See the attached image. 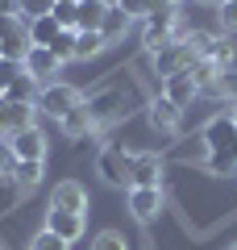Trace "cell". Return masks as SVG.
<instances>
[{
    "mask_svg": "<svg viewBox=\"0 0 237 250\" xmlns=\"http://www.w3.org/2000/svg\"><path fill=\"white\" fill-rule=\"evenodd\" d=\"M79 104H83V92H79L75 83H62V80L38 88V100H34V108L42 117H50V121H62V117H67L71 108H79Z\"/></svg>",
    "mask_w": 237,
    "mask_h": 250,
    "instance_id": "obj_1",
    "label": "cell"
},
{
    "mask_svg": "<svg viewBox=\"0 0 237 250\" xmlns=\"http://www.w3.org/2000/svg\"><path fill=\"white\" fill-rule=\"evenodd\" d=\"M83 108H88L92 125H96V134L100 129H108L113 121H121L129 108H125V88H104V92H92L88 100H83Z\"/></svg>",
    "mask_w": 237,
    "mask_h": 250,
    "instance_id": "obj_2",
    "label": "cell"
},
{
    "mask_svg": "<svg viewBox=\"0 0 237 250\" xmlns=\"http://www.w3.org/2000/svg\"><path fill=\"white\" fill-rule=\"evenodd\" d=\"M129 167H133V150H125V146H100V154H96V171H100V179L104 184H113V188H125L129 184Z\"/></svg>",
    "mask_w": 237,
    "mask_h": 250,
    "instance_id": "obj_3",
    "label": "cell"
},
{
    "mask_svg": "<svg viewBox=\"0 0 237 250\" xmlns=\"http://www.w3.org/2000/svg\"><path fill=\"white\" fill-rule=\"evenodd\" d=\"M200 142L208 146V154L212 150H233V146H237V117H233L229 104H225V113L208 117V125L200 129Z\"/></svg>",
    "mask_w": 237,
    "mask_h": 250,
    "instance_id": "obj_4",
    "label": "cell"
},
{
    "mask_svg": "<svg viewBox=\"0 0 237 250\" xmlns=\"http://www.w3.org/2000/svg\"><path fill=\"white\" fill-rule=\"evenodd\" d=\"M162 208H167V192L162 188H129V217L138 225H154Z\"/></svg>",
    "mask_w": 237,
    "mask_h": 250,
    "instance_id": "obj_5",
    "label": "cell"
},
{
    "mask_svg": "<svg viewBox=\"0 0 237 250\" xmlns=\"http://www.w3.org/2000/svg\"><path fill=\"white\" fill-rule=\"evenodd\" d=\"M146 125L154 129V134H179V125H183V108H175L162 92H158L154 100H146Z\"/></svg>",
    "mask_w": 237,
    "mask_h": 250,
    "instance_id": "obj_6",
    "label": "cell"
},
{
    "mask_svg": "<svg viewBox=\"0 0 237 250\" xmlns=\"http://www.w3.org/2000/svg\"><path fill=\"white\" fill-rule=\"evenodd\" d=\"M9 146H13V159L17 163H46V150H50V142H46V134L38 125L9 134Z\"/></svg>",
    "mask_w": 237,
    "mask_h": 250,
    "instance_id": "obj_7",
    "label": "cell"
},
{
    "mask_svg": "<svg viewBox=\"0 0 237 250\" xmlns=\"http://www.w3.org/2000/svg\"><path fill=\"white\" fill-rule=\"evenodd\" d=\"M50 208L88 217V188L79 184V179H59V184H54V192H50Z\"/></svg>",
    "mask_w": 237,
    "mask_h": 250,
    "instance_id": "obj_8",
    "label": "cell"
},
{
    "mask_svg": "<svg viewBox=\"0 0 237 250\" xmlns=\"http://www.w3.org/2000/svg\"><path fill=\"white\" fill-rule=\"evenodd\" d=\"M129 188H162V159L154 150H133Z\"/></svg>",
    "mask_w": 237,
    "mask_h": 250,
    "instance_id": "obj_9",
    "label": "cell"
},
{
    "mask_svg": "<svg viewBox=\"0 0 237 250\" xmlns=\"http://www.w3.org/2000/svg\"><path fill=\"white\" fill-rule=\"evenodd\" d=\"M21 67H25V75H29V80L38 83V88L54 83V75L62 71V62L54 59V54L46 50V46H29V54H25V62H21Z\"/></svg>",
    "mask_w": 237,
    "mask_h": 250,
    "instance_id": "obj_10",
    "label": "cell"
},
{
    "mask_svg": "<svg viewBox=\"0 0 237 250\" xmlns=\"http://www.w3.org/2000/svg\"><path fill=\"white\" fill-rule=\"evenodd\" d=\"M158 92L171 100L175 108H192L200 100V83L192 80V71H179V75H167V80L158 83Z\"/></svg>",
    "mask_w": 237,
    "mask_h": 250,
    "instance_id": "obj_11",
    "label": "cell"
},
{
    "mask_svg": "<svg viewBox=\"0 0 237 250\" xmlns=\"http://www.w3.org/2000/svg\"><path fill=\"white\" fill-rule=\"evenodd\" d=\"M42 229L59 233L62 242H83V233H88V217L79 213H59V208H46V225Z\"/></svg>",
    "mask_w": 237,
    "mask_h": 250,
    "instance_id": "obj_12",
    "label": "cell"
},
{
    "mask_svg": "<svg viewBox=\"0 0 237 250\" xmlns=\"http://www.w3.org/2000/svg\"><path fill=\"white\" fill-rule=\"evenodd\" d=\"M42 175H46V163H13V171H9L13 188H17L21 196L38 192V188H42Z\"/></svg>",
    "mask_w": 237,
    "mask_h": 250,
    "instance_id": "obj_13",
    "label": "cell"
},
{
    "mask_svg": "<svg viewBox=\"0 0 237 250\" xmlns=\"http://www.w3.org/2000/svg\"><path fill=\"white\" fill-rule=\"evenodd\" d=\"M59 129H62V138H71V142H83V138L96 134V125H92V117H88V108H83V104L71 108V113L59 121Z\"/></svg>",
    "mask_w": 237,
    "mask_h": 250,
    "instance_id": "obj_14",
    "label": "cell"
},
{
    "mask_svg": "<svg viewBox=\"0 0 237 250\" xmlns=\"http://www.w3.org/2000/svg\"><path fill=\"white\" fill-rule=\"evenodd\" d=\"M104 13H108V4H100V0H79V29L83 34H100Z\"/></svg>",
    "mask_w": 237,
    "mask_h": 250,
    "instance_id": "obj_15",
    "label": "cell"
},
{
    "mask_svg": "<svg viewBox=\"0 0 237 250\" xmlns=\"http://www.w3.org/2000/svg\"><path fill=\"white\" fill-rule=\"evenodd\" d=\"M59 34H62V25L54 21V13H50V17H38V21H29V42H34V46H46V50H50Z\"/></svg>",
    "mask_w": 237,
    "mask_h": 250,
    "instance_id": "obj_16",
    "label": "cell"
},
{
    "mask_svg": "<svg viewBox=\"0 0 237 250\" xmlns=\"http://www.w3.org/2000/svg\"><path fill=\"white\" fill-rule=\"evenodd\" d=\"M129 25H133V21L125 17V9H108V13H104V25H100V34H104V42L113 46V42H121V38L129 34Z\"/></svg>",
    "mask_w": 237,
    "mask_h": 250,
    "instance_id": "obj_17",
    "label": "cell"
},
{
    "mask_svg": "<svg viewBox=\"0 0 237 250\" xmlns=\"http://www.w3.org/2000/svg\"><path fill=\"white\" fill-rule=\"evenodd\" d=\"M104 50H108L104 34H83V29H79V38H75V59H79V62L96 59V54H104Z\"/></svg>",
    "mask_w": 237,
    "mask_h": 250,
    "instance_id": "obj_18",
    "label": "cell"
},
{
    "mask_svg": "<svg viewBox=\"0 0 237 250\" xmlns=\"http://www.w3.org/2000/svg\"><path fill=\"white\" fill-rule=\"evenodd\" d=\"M204 167H208V175H237L233 150H212L208 159H204Z\"/></svg>",
    "mask_w": 237,
    "mask_h": 250,
    "instance_id": "obj_19",
    "label": "cell"
},
{
    "mask_svg": "<svg viewBox=\"0 0 237 250\" xmlns=\"http://www.w3.org/2000/svg\"><path fill=\"white\" fill-rule=\"evenodd\" d=\"M88 250H129V238L121 229H100L96 238L88 242Z\"/></svg>",
    "mask_w": 237,
    "mask_h": 250,
    "instance_id": "obj_20",
    "label": "cell"
},
{
    "mask_svg": "<svg viewBox=\"0 0 237 250\" xmlns=\"http://www.w3.org/2000/svg\"><path fill=\"white\" fill-rule=\"evenodd\" d=\"M75 38H79V29H62V34L54 38L50 54H54L59 62H71V59H75Z\"/></svg>",
    "mask_w": 237,
    "mask_h": 250,
    "instance_id": "obj_21",
    "label": "cell"
},
{
    "mask_svg": "<svg viewBox=\"0 0 237 250\" xmlns=\"http://www.w3.org/2000/svg\"><path fill=\"white\" fill-rule=\"evenodd\" d=\"M59 0H21V21H38V17H50Z\"/></svg>",
    "mask_w": 237,
    "mask_h": 250,
    "instance_id": "obj_22",
    "label": "cell"
},
{
    "mask_svg": "<svg viewBox=\"0 0 237 250\" xmlns=\"http://www.w3.org/2000/svg\"><path fill=\"white\" fill-rule=\"evenodd\" d=\"M29 250H71V242H62L59 233H50V229H38L34 238H29Z\"/></svg>",
    "mask_w": 237,
    "mask_h": 250,
    "instance_id": "obj_23",
    "label": "cell"
},
{
    "mask_svg": "<svg viewBox=\"0 0 237 250\" xmlns=\"http://www.w3.org/2000/svg\"><path fill=\"white\" fill-rule=\"evenodd\" d=\"M54 21H59L62 29H79V4H71V0H59V4H54Z\"/></svg>",
    "mask_w": 237,
    "mask_h": 250,
    "instance_id": "obj_24",
    "label": "cell"
},
{
    "mask_svg": "<svg viewBox=\"0 0 237 250\" xmlns=\"http://www.w3.org/2000/svg\"><path fill=\"white\" fill-rule=\"evenodd\" d=\"M21 75H25V67H21V62H13V59H0V96H4V92H9L13 83L21 80Z\"/></svg>",
    "mask_w": 237,
    "mask_h": 250,
    "instance_id": "obj_25",
    "label": "cell"
},
{
    "mask_svg": "<svg viewBox=\"0 0 237 250\" xmlns=\"http://www.w3.org/2000/svg\"><path fill=\"white\" fill-rule=\"evenodd\" d=\"M117 9H125L129 21H146L150 17V0H117Z\"/></svg>",
    "mask_w": 237,
    "mask_h": 250,
    "instance_id": "obj_26",
    "label": "cell"
},
{
    "mask_svg": "<svg viewBox=\"0 0 237 250\" xmlns=\"http://www.w3.org/2000/svg\"><path fill=\"white\" fill-rule=\"evenodd\" d=\"M217 17H220V25H225V34H237V4H233V0H220Z\"/></svg>",
    "mask_w": 237,
    "mask_h": 250,
    "instance_id": "obj_27",
    "label": "cell"
},
{
    "mask_svg": "<svg viewBox=\"0 0 237 250\" xmlns=\"http://www.w3.org/2000/svg\"><path fill=\"white\" fill-rule=\"evenodd\" d=\"M21 29H29V21H21V17H0V42L13 38V34H21Z\"/></svg>",
    "mask_w": 237,
    "mask_h": 250,
    "instance_id": "obj_28",
    "label": "cell"
},
{
    "mask_svg": "<svg viewBox=\"0 0 237 250\" xmlns=\"http://www.w3.org/2000/svg\"><path fill=\"white\" fill-rule=\"evenodd\" d=\"M13 163H17V159H13L9 138H0V175H9V171H13Z\"/></svg>",
    "mask_w": 237,
    "mask_h": 250,
    "instance_id": "obj_29",
    "label": "cell"
},
{
    "mask_svg": "<svg viewBox=\"0 0 237 250\" xmlns=\"http://www.w3.org/2000/svg\"><path fill=\"white\" fill-rule=\"evenodd\" d=\"M0 17H21V0H0Z\"/></svg>",
    "mask_w": 237,
    "mask_h": 250,
    "instance_id": "obj_30",
    "label": "cell"
},
{
    "mask_svg": "<svg viewBox=\"0 0 237 250\" xmlns=\"http://www.w3.org/2000/svg\"><path fill=\"white\" fill-rule=\"evenodd\" d=\"M229 108H233V117H237V92H233V100H229Z\"/></svg>",
    "mask_w": 237,
    "mask_h": 250,
    "instance_id": "obj_31",
    "label": "cell"
},
{
    "mask_svg": "<svg viewBox=\"0 0 237 250\" xmlns=\"http://www.w3.org/2000/svg\"><path fill=\"white\" fill-rule=\"evenodd\" d=\"M100 4H108V9H117V0H100Z\"/></svg>",
    "mask_w": 237,
    "mask_h": 250,
    "instance_id": "obj_32",
    "label": "cell"
},
{
    "mask_svg": "<svg viewBox=\"0 0 237 250\" xmlns=\"http://www.w3.org/2000/svg\"><path fill=\"white\" fill-rule=\"evenodd\" d=\"M196 4H220V0H196Z\"/></svg>",
    "mask_w": 237,
    "mask_h": 250,
    "instance_id": "obj_33",
    "label": "cell"
},
{
    "mask_svg": "<svg viewBox=\"0 0 237 250\" xmlns=\"http://www.w3.org/2000/svg\"><path fill=\"white\" fill-rule=\"evenodd\" d=\"M229 250H237V242H229Z\"/></svg>",
    "mask_w": 237,
    "mask_h": 250,
    "instance_id": "obj_34",
    "label": "cell"
},
{
    "mask_svg": "<svg viewBox=\"0 0 237 250\" xmlns=\"http://www.w3.org/2000/svg\"><path fill=\"white\" fill-rule=\"evenodd\" d=\"M71 4H79V0H71Z\"/></svg>",
    "mask_w": 237,
    "mask_h": 250,
    "instance_id": "obj_35",
    "label": "cell"
},
{
    "mask_svg": "<svg viewBox=\"0 0 237 250\" xmlns=\"http://www.w3.org/2000/svg\"><path fill=\"white\" fill-rule=\"evenodd\" d=\"M233 4H237V0H233Z\"/></svg>",
    "mask_w": 237,
    "mask_h": 250,
    "instance_id": "obj_36",
    "label": "cell"
},
{
    "mask_svg": "<svg viewBox=\"0 0 237 250\" xmlns=\"http://www.w3.org/2000/svg\"><path fill=\"white\" fill-rule=\"evenodd\" d=\"M175 4H179V0H175Z\"/></svg>",
    "mask_w": 237,
    "mask_h": 250,
    "instance_id": "obj_37",
    "label": "cell"
}]
</instances>
